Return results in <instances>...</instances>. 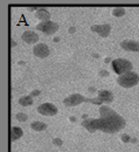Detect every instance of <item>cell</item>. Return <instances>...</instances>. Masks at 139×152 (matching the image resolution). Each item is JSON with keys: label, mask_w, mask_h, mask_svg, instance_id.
I'll return each instance as SVG.
<instances>
[{"label": "cell", "mask_w": 139, "mask_h": 152, "mask_svg": "<svg viewBox=\"0 0 139 152\" xmlns=\"http://www.w3.org/2000/svg\"><path fill=\"white\" fill-rule=\"evenodd\" d=\"M53 143H54L55 145H57V146H61V145H62V139H60V138H55V139L53 140Z\"/></svg>", "instance_id": "cell-20"}, {"label": "cell", "mask_w": 139, "mask_h": 152, "mask_svg": "<svg viewBox=\"0 0 139 152\" xmlns=\"http://www.w3.org/2000/svg\"><path fill=\"white\" fill-rule=\"evenodd\" d=\"M70 121H72V122H76V118H75V117H70Z\"/></svg>", "instance_id": "cell-26"}, {"label": "cell", "mask_w": 139, "mask_h": 152, "mask_svg": "<svg viewBox=\"0 0 139 152\" xmlns=\"http://www.w3.org/2000/svg\"><path fill=\"white\" fill-rule=\"evenodd\" d=\"M21 39L26 43H36L39 41V35L33 31H26L22 33Z\"/></svg>", "instance_id": "cell-10"}, {"label": "cell", "mask_w": 139, "mask_h": 152, "mask_svg": "<svg viewBox=\"0 0 139 152\" xmlns=\"http://www.w3.org/2000/svg\"><path fill=\"white\" fill-rule=\"evenodd\" d=\"M19 104L22 105V107H29V105H32V104H33V98H32V96L29 95V96H24V97H21V98L19 100Z\"/></svg>", "instance_id": "cell-15"}, {"label": "cell", "mask_w": 139, "mask_h": 152, "mask_svg": "<svg viewBox=\"0 0 139 152\" xmlns=\"http://www.w3.org/2000/svg\"><path fill=\"white\" fill-rule=\"evenodd\" d=\"M112 14L115 17H123L125 14V10L124 8H120V7H117V8H113L112 10Z\"/></svg>", "instance_id": "cell-16"}, {"label": "cell", "mask_w": 139, "mask_h": 152, "mask_svg": "<svg viewBox=\"0 0 139 152\" xmlns=\"http://www.w3.org/2000/svg\"><path fill=\"white\" fill-rule=\"evenodd\" d=\"M49 47L44 43H38L35 45V47L33 48V54L36 56V57H40V59H44L49 55Z\"/></svg>", "instance_id": "cell-7"}, {"label": "cell", "mask_w": 139, "mask_h": 152, "mask_svg": "<svg viewBox=\"0 0 139 152\" xmlns=\"http://www.w3.org/2000/svg\"><path fill=\"white\" fill-rule=\"evenodd\" d=\"M15 118H17L19 122H26V121L28 119V116H27L26 114H24V112H19V114L15 115Z\"/></svg>", "instance_id": "cell-17"}, {"label": "cell", "mask_w": 139, "mask_h": 152, "mask_svg": "<svg viewBox=\"0 0 139 152\" xmlns=\"http://www.w3.org/2000/svg\"><path fill=\"white\" fill-rule=\"evenodd\" d=\"M31 128L34 131H44L48 128V125L46 123H43V122H33L31 124Z\"/></svg>", "instance_id": "cell-14"}, {"label": "cell", "mask_w": 139, "mask_h": 152, "mask_svg": "<svg viewBox=\"0 0 139 152\" xmlns=\"http://www.w3.org/2000/svg\"><path fill=\"white\" fill-rule=\"evenodd\" d=\"M99 75L102 76V77H106V76H109V73L106 70H101L99 71Z\"/></svg>", "instance_id": "cell-21"}, {"label": "cell", "mask_w": 139, "mask_h": 152, "mask_svg": "<svg viewBox=\"0 0 139 152\" xmlns=\"http://www.w3.org/2000/svg\"><path fill=\"white\" fill-rule=\"evenodd\" d=\"M98 98L105 103V104H109L113 101V94L109 90H99L98 91Z\"/></svg>", "instance_id": "cell-11"}, {"label": "cell", "mask_w": 139, "mask_h": 152, "mask_svg": "<svg viewBox=\"0 0 139 152\" xmlns=\"http://www.w3.org/2000/svg\"><path fill=\"white\" fill-rule=\"evenodd\" d=\"M89 91H90V93H95L96 89H95V88H89Z\"/></svg>", "instance_id": "cell-25"}, {"label": "cell", "mask_w": 139, "mask_h": 152, "mask_svg": "<svg viewBox=\"0 0 139 152\" xmlns=\"http://www.w3.org/2000/svg\"><path fill=\"white\" fill-rule=\"evenodd\" d=\"M36 29L46 35H53L58 31V25L53 21H44V22H40L36 26Z\"/></svg>", "instance_id": "cell-4"}, {"label": "cell", "mask_w": 139, "mask_h": 152, "mask_svg": "<svg viewBox=\"0 0 139 152\" xmlns=\"http://www.w3.org/2000/svg\"><path fill=\"white\" fill-rule=\"evenodd\" d=\"M99 115L101 118L84 119L81 123V125L91 133L96 132L97 130H101L105 133H117L126 125L125 119L110 107H99Z\"/></svg>", "instance_id": "cell-1"}, {"label": "cell", "mask_w": 139, "mask_h": 152, "mask_svg": "<svg viewBox=\"0 0 139 152\" xmlns=\"http://www.w3.org/2000/svg\"><path fill=\"white\" fill-rule=\"evenodd\" d=\"M120 47L124 50L127 52H139V42L138 41H133V40H124L120 43Z\"/></svg>", "instance_id": "cell-9"}, {"label": "cell", "mask_w": 139, "mask_h": 152, "mask_svg": "<svg viewBox=\"0 0 139 152\" xmlns=\"http://www.w3.org/2000/svg\"><path fill=\"white\" fill-rule=\"evenodd\" d=\"M117 82L123 88H132L139 83V76H138V74L130 71L124 75H120L117 79Z\"/></svg>", "instance_id": "cell-2"}, {"label": "cell", "mask_w": 139, "mask_h": 152, "mask_svg": "<svg viewBox=\"0 0 139 152\" xmlns=\"http://www.w3.org/2000/svg\"><path fill=\"white\" fill-rule=\"evenodd\" d=\"M35 17L39 19V20H41L42 22H44V21H50L49 19H50V13L46 10V8H39L38 11H36V13H35Z\"/></svg>", "instance_id": "cell-12"}, {"label": "cell", "mask_w": 139, "mask_h": 152, "mask_svg": "<svg viewBox=\"0 0 139 152\" xmlns=\"http://www.w3.org/2000/svg\"><path fill=\"white\" fill-rule=\"evenodd\" d=\"M40 94H41L40 90H33V91L31 93V96H32V97H33V96H39Z\"/></svg>", "instance_id": "cell-22"}, {"label": "cell", "mask_w": 139, "mask_h": 152, "mask_svg": "<svg viewBox=\"0 0 139 152\" xmlns=\"http://www.w3.org/2000/svg\"><path fill=\"white\" fill-rule=\"evenodd\" d=\"M122 140H123L124 143H130V142H131V137H130L129 135L124 133V135H122Z\"/></svg>", "instance_id": "cell-19"}, {"label": "cell", "mask_w": 139, "mask_h": 152, "mask_svg": "<svg viewBox=\"0 0 139 152\" xmlns=\"http://www.w3.org/2000/svg\"><path fill=\"white\" fill-rule=\"evenodd\" d=\"M11 45H12V47H15V45H17V43H15V41H14L13 39H11Z\"/></svg>", "instance_id": "cell-24"}, {"label": "cell", "mask_w": 139, "mask_h": 152, "mask_svg": "<svg viewBox=\"0 0 139 152\" xmlns=\"http://www.w3.org/2000/svg\"><path fill=\"white\" fill-rule=\"evenodd\" d=\"M111 64H112V69L115 70V73L118 74L119 76L124 75L126 73H130L132 69V63L126 59H116L112 61Z\"/></svg>", "instance_id": "cell-3"}, {"label": "cell", "mask_w": 139, "mask_h": 152, "mask_svg": "<svg viewBox=\"0 0 139 152\" xmlns=\"http://www.w3.org/2000/svg\"><path fill=\"white\" fill-rule=\"evenodd\" d=\"M91 31L97 33L102 38H106L110 34V32H111V25H109V24H105V25H94V26H91Z\"/></svg>", "instance_id": "cell-8"}, {"label": "cell", "mask_w": 139, "mask_h": 152, "mask_svg": "<svg viewBox=\"0 0 139 152\" xmlns=\"http://www.w3.org/2000/svg\"><path fill=\"white\" fill-rule=\"evenodd\" d=\"M38 111L43 116H55L57 114V107L53 103H43L38 108Z\"/></svg>", "instance_id": "cell-5"}, {"label": "cell", "mask_w": 139, "mask_h": 152, "mask_svg": "<svg viewBox=\"0 0 139 152\" xmlns=\"http://www.w3.org/2000/svg\"><path fill=\"white\" fill-rule=\"evenodd\" d=\"M24 135V131L21 128H18V126H13L11 129V140L12 142H15L18 139H20Z\"/></svg>", "instance_id": "cell-13"}, {"label": "cell", "mask_w": 139, "mask_h": 152, "mask_svg": "<svg viewBox=\"0 0 139 152\" xmlns=\"http://www.w3.org/2000/svg\"><path fill=\"white\" fill-rule=\"evenodd\" d=\"M84 101H85V98H84L82 95H80V94H74V95H72V96L64 98L63 104H64L65 107H76V105L81 104V103L84 102Z\"/></svg>", "instance_id": "cell-6"}, {"label": "cell", "mask_w": 139, "mask_h": 152, "mask_svg": "<svg viewBox=\"0 0 139 152\" xmlns=\"http://www.w3.org/2000/svg\"><path fill=\"white\" fill-rule=\"evenodd\" d=\"M75 32H76V28H75V27H70V28H69V33L73 34V33H75Z\"/></svg>", "instance_id": "cell-23"}, {"label": "cell", "mask_w": 139, "mask_h": 152, "mask_svg": "<svg viewBox=\"0 0 139 152\" xmlns=\"http://www.w3.org/2000/svg\"><path fill=\"white\" fill-rule=\"evenodd\" d=\"M85 102H90V103H94V104H98V105H102L103 102L97 97V98H85Z\"/></svg>", "instance_id": "cell-18"}]
</instances>
